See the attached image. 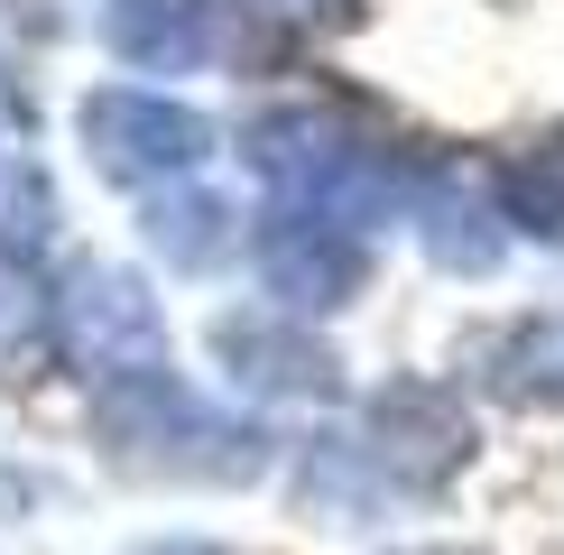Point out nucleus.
<instances>
[{"label":"nucleus","instance_id":"1","mask_svg":"<svg viewBox=\"0 0 564 555\" xmlns=\"http://www.w3.org/2000/svg\"><path fill=\"white\" fill-rule=\"evenodd\" d=\"M250 176H260L269 214L288 222H334V231H370V222H408L416 214V167L389 130L351 121L334 102H288V111H260L241 139Z\"/></svg>","mask_w":564,"mask_h":555},{"label":"nucleus","instance_id":"2","mask_svg":"<svg viewBox=\"0 0 564 555\" xmlns=\"http://www.w3.org/2000/svg\"><path fill=\"white\" fill-rule=\"evenodd\" d=\"M93 416H102V435L130 463H149V472H195V481H250L260 472V435L231 426V416H214L176 370L93 389Z\"/></svg>","mask_w":564,"mask_h":555},{"label":"nucleus","instance_id":"3","mask_svg":"<svg viewBox=\"0 0 564 555\" xmlns=\"http://www.w3.org/2000/svg\"><path fill=\"white\" fill-rule=\"evenodd\" d=\"M56 352L84 370L93 389H121V380H158L167 361V315L149 306V287H139L130 269H102V260H75L56 278Z\"/></svg>","mask_w":564,"mask_h":555},{"label":"nucleus","instance_id":"4","mask_svg":"<svg viewBox=\"0 0 564 555\" xmlns=\"http://www.w3.org/2000/svg\"><path fill=\"white\" fill-rule=\"evenodd\" d=\"M75 121H84L93 167H102L111 185H139V195L195 176L204 157H214V121H204V111L167 102V92H139V84H102Z\"/></svg>","mask_w":564,"mask_h":555},{"label":"nucleus","instance_id":"5","mask_svg":"<svg viewBox=\"0 0 564 555\" xmlns=\"http://www.w3.org/2000/svg\"><path fill=\"white\" fill-rule=\"evenodd\" d=\"M370 472L389 481V491H435L444 472H463V454H473V416L444 399L435 380H408L389 389L380 407H370Z\"/></svg>","mask_w":564,"mask_h":555},{"label":"nucleus","instance_id":"6","mask_svg":"<svg viewBox=\"0 0 564 555\" xmlns=\"http://www.w3.org/2000/svg\"><path fill=\"white\" fill-rule=\"evenodd\" d=\"M260 278L278 306L296 315H324V306H351L361 296V231H334V222H288V214H260Z\"/></svg>","mask_w":564,"mask_h":555},{"label":"nucleus","instance_id":"7","mask_svg":"<svg viewBox=\"0 0 564 555\" xmlns=\"http://www.w3.org/2000/svg\"><path fill=\"white\" fill-rule=\"evenodd\" d=\"M214 352H223V370H231V380H241V389H260V399H334V352H324V342L315 334H296V324H260V315H223L214 324Z\"/></svg>","mask_w":564,"mask_h":555},{"label":"nucleus","instance_id":"8","mask_svg":"<svg viewBox=\"0 0 564 555\" xmlns=\"http://www.w3.org/2000/svg\"><path fill=\"white\" fill-rule=\"evenodd\" d=\"M93 29L139 75H195L214 56V0H93Z\"/></svg>","mask_w":564,"mask_h":555},{"label":"nucleus","instance_id":"9","mask_svg":"<svg viewBox=\"0 0 564 555\" xmlns=\"http://www.w3.org/2000/svg\"><path fill=\"white\" fill-rule=\"evenodd\" d=\"M426 222V250L444 269H490L500 260V195H490V176H463V167H426V185H416V214Z\"/></svg>","mask_w":564,"mask_h":555},{"label":"nucleus","instance_id":"10","mask_svg":"<svg viewBox=\"0 0 564 555\" xmlns=\"http://www.w3.org/2000/svg\"><path fill=\"white\" fill-rule=\"evenodd\" d=\"M139 222H149V241L167 250V269H214V260H231V250H241V222H231V204H223V195H204L195 176L149 185Z\"/></svg>","mask_w":564,"mask_h":555},{"label":"nucleus","instance_id":"11","mask_svg":"<svg viewBox=\"0 0 564 555\" xmlns=\"http://www.w3.org/2000/svg\"><path fill=\"white\" fill-rule=\"evenodd\" d=\"M490 195H500L509 231L564 250V130L536 139V149H519V157H500V167H490Z\"/></svg>","mask_w":564,"mask_h":555},{"label":"nucleus","instance_id":"12","mask_svg":"<svg viewBox=\"0 0 564 555\" xmlns=\"http://www.w3.org/2000/svg\"><path fill=\"white\" fill-rule=\"evenodd\" d=\"M490 389H500L509 407H564V306L555 315H528L519 334H500Z\"/></svg>","mask_w":564,"mask_h":555},{"label":"nucleus","instance_id":"13","mask_svg":"<svg viewBox=\"0 0 564 555\" xmlns=\"http://www.w3.org/2000/svg\"><path fill=\"white\" fill-rule=\"evenodd\" d=\"M46 250V176L29 149H0V260H37Z\"/></svg>","mask_w":564,"mask_h":555},{"label":"nucleus","instance_id":"14","mask_svg":"<svg viewBox=\"0 0 564 555\" xmlns=\"http://www.w3.org/2000/svg\"><path fill=\"white\" fill-rule=\"evenodd\" d=\"M389 555H473V546H389Z\"/></svg>","mask_w":564,"mask_h":555},{"label":"nucleus","instance_id":"15","mask_svg":"<svg viewBox=\"0 0 564 555\" xmlns=\"http://www.w3.org/2000/svg\"><path fill=\"white\" fill-rule=\"evenodd\" d=\"M269 10H324V0H269Z\"/></svg>","mask_w":564,"mask_h":555},{"label":"nucleus","instance_id":"16","mask_svg":"<svg viewBox=\"0 0 564 555\" xmlns=\"http://www.w3.org/2000/svg\"><path fill=\"white\" fill-rule=\"evenodd\" d=\"M167 555H214V546H167Z\"/></svg>","mask_w":564,"mask_h":555}]
</instances>
